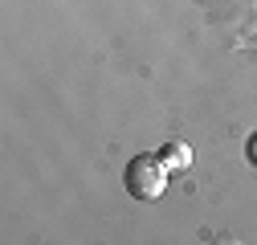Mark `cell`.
<instances>
[{
    "mask_svg": "<svg viewBox=\"0 0 257 245\" xmlns=\"http://www.w3.org/2000/svg\"><path fill=\"white\" fill-rule=\"evenodd\" d=\"M126 192H131L139 204H155L159 196L168 192V180L172 172L164 168V160H159V151H139V156L126 164Z\"/></svg>",
    "mask_w": 257,
    "mask_h": 245,
    "instance_id": "cell-1",
    "label": "cell"
},
{
    "mask_svg": "<svg viewBox=\"0 0 257 245\" xmlns=\"http://www.w3.org/2000/svg\"><path fill=\"white\" fill-rule=\"evenodd\" d=\"M245 151H249V160H253V164H257V135H253V139H249V147H245Z\"/></svg>",
    "mask_w": 257,
    "mask_h": 245,
    "instance_id": "cell-3",
    "label": "cell"
},
{
    "mask_svg": "<svg viewBox=\"0 0 257 245\" xmlns=\"http://www.w3.org/2000/svg\"><path fill=\"white\" fill-rule=\"evenodd\" d=\"M159 160H164V168H168L172 176H176V172H188V168H192V147H188L184 139H172V143H164Z\"/></svg>",
    "mask_w": 257,
    "mask_h": 245,
    "instance_id": "cell-2",
    "label": "cell"
}]
</instances>
